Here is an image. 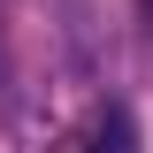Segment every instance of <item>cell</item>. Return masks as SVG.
I'll return each instance as SVG.
<instances>
[{
	"mask_svg": "<svg viewBox=\"0 0 153 153\" xmlns=\"http://www.w3.org/2000/svg\"><path fill=\"white\" fill-rule=\"evenodd\" d=\"M84 153H138V123H130V107H107L92 123V138H84Z\"/></svg>",
	"mask_w": 153,
	"mask_h": 153,
	"instance_id": "obj_1",
	"label": "cell"
}]
</instances>
